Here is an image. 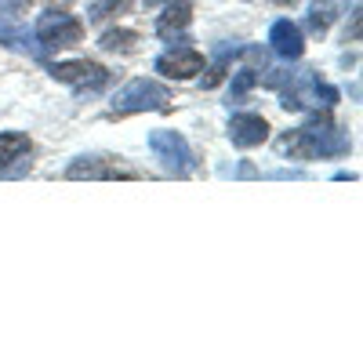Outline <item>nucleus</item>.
<instances>
[{
    "label": "nucleus",
    "mask_w": 363,
    "mask_h": 363,
    "mask_svg": "<svg viewBox=\"0 0 363 363\" xmlns=\"http://www.w3.org/2000/svg\"><path fill=\"white\" fill-rule=\"evenodd\" d=\"M277 149H280V157H291V160H335L349 153V138L327 116H316L309 124L287 131Z\"/></svg>",
    "instance_id": "nucleus-1"
},
{
    "label": "nucleus",
    "mask_w": 363,
    "mask_h": 363,
    "mask_svg": "<svg viewBox=\"0 0 363 363\" xmlns=\"http://www.w3.org/2000/svg\"><path fill=\"white\" fill-rule=\"evenodd\" d=\"M342 95L335 84H327L316 69H306L298 73L287 87H284V109H330Z\"/></svg>",
    "instance_id": "nucleus-2"
},
{
    "label": "nucleus",
    "mask_w": 363,
    "mask_h": 363,
    "mask_svg": "<svg viewBox=\"0 0 363 363\" xmlns=\"http://www.w3.org/2000/svg\"><path fill=\"white\" fill-rule=\"evenodd\" d=\"M149 153H153V160L174 174V178H186L196 171V153H193V145L186 142V135H178V131H167V128H157L153 135H149Z\"/></svg>",
    "instance_id": "nucleus-3"
},
{
    "label": "nucleus",
    "mask_w": 363,
    "mask_h": 363,
    "mask_svg": "<svg viewBox=\"0 0 363 363\" xmlns=\"http://www.w3.org/2000/svg\"><path fill=\"white\" fill-rule=\"evenodd\" d=\"M167 102H171V87H164L160 80L138 77V80H128L116 91L109 109L116 116H131V113H145V109H167Z\"/></svg>",
    "instance_id": "nucleus-4"
},
{
    "label": "nucleus",
    "mask_w": 363,
    "mask_h": 363,
    "mask_svg": "<svg viewBox=\"0 0 363 363\" xmlns=\"http://www.w3.org/2000/svg\"><path fill=\"white\" fill-rule=\"evenodd\" d=\"M33 37L48 51H66V48H77L84 40V22L69 11H44L33 22Z\"/></svg>",
    "instance_id": "nucleus-5"
},
{
    "label": "nucleus",
    "mask_w": 363,
    "mask_h": 363,
    "mask_svg": "<svg viewBox=\"0 0 363 363\" xmlns=\"http://www.w3.org/2000/svg\"><path fill=\"white\" fill-rule=\"evenodd\" d=\"M51 77L62 80V84H77V95H95V91H102L109 84V69L99 66V62H87V58L51 66Z\"/></svg>",
    "instance_id": "nucleus-6"
},
{
    "label": "nucleus",
    "mask_w": 363,
    "mask_h": 363,
    "mask_svg": "<svg viewBox=\"0 0 363 363\" xmlns=\"http://www.w3.org/2000/svg\"><path fill=\"white\" fill-rule=\"evenodd\" d=\"M153 69H157L160 77H167V80H193V77L203 69V55H200L196 48H189V44H174L171 51H164V55L157 58Z\"/></svg>",
    "instance_id": "nucleus-7"
},
{
    "label": "nucleus",
    "mask_w": 363,
    "mask_h": 363,
    "mask_svg": "<svg viewBox=\"0 0 363 363\" xmlns=\"http://www.w3.org/2000/svg\"><path fill=\"white\" fill-rule=\"evenodd\" d=\"M269 138V120L262 113H233L229 120V142L236 149H255Z\"/></svg>",
    "instance_id": "nucleus-8"
},
{
    "label": "nucleus",
    "mask_w": 363,
    "mask_h": 363,
    "mask_svg": "<svg viewBox=\"0 0 363 363\" xmlns=\"http://www.w3.org/2000/svg\"><path fill=\"white\" fill-rule=\"evenodd\" d=\"M66 178L80 182V178H138V174L131 167H120L116 160H106V157H80L66 167Z\"/></svg>",
    "instance_id": "nucleus-9"
},
{
    "label": "nucleus",
    "mask_w": 363,
    "mask_h": 363,
    "mask_svg": "<svg viewBox=\"0 0 363 363\" xmlns=\"http://www.w3.org/2000/svg\"><path fill=\"white\" fill-rule=\"evenodd\" d=\"M269 44H272V51H277L280 58H301L306 55V37H301V29L291 22V18H280V22H272V29H269Z\"/></svg>",
    "instance_id": "nucleus-10"
},
{
    "label": "nucleus",
    "mask_w": 363,
    "mask_h": 363,
    "mask_svg": "<svg viewBox=\"0 0 363 363\" xmlns=\"http://www.w3.org/2000/svg\"><path fill=\"white\" fill-rule=\"evenodd\" d=\"M29 153H33V142H29L26 131H0V174L11 164L26 160Z\"/></svg>",
    "instance_id": "nucleus-11"
},
{
    "label": "nucleus",
    "mask_w": 363,
    "mask_h": 363,
    "mask_svg": "<svg viewBox=\"0 0 363 363\" xmlns=\"http://www.w3.org/2000/svg\"><path fill=\"white\" fill-rule=\"evenodd\" d=\"M193 22V8L186 4V0H178V4H171L160 18H157V37H164V40H171L174 33H182Z\"/></svg>",
    "instance_id": "nucleus-12"
},
{
    "label": "nucleus",
    "mask_w": 363,
    "mask_h": 363,
    "mask_svg": "<svg viewBox=\"0 0 363 363\" xmlns=\"http://www.w3.org/2000/svg\"><path fill=\"white\" fill-rule=\"evenodd\" d=\"M335 15H338V0H316V4L309 8V29L316 37H323L327 26L335 22Z\"/></svg>",
    "instance_id": "nucleus-13"
},
{
    "label": "nucleus",
    "mask_w": 363,
    "mask_h": 363,
    "mask_svg": "<svg viewBox=\"0 0 363 363\" xmlns=\"http://www.w3.org/2000/svg\"><path fill=\"white\" fill-rule=\"evenodd\" d=\"M258 80H262L258 69H240V73L233 77V87H229V106H233V102H244V95H247Z\"/></svg>",
    "instance_id": "nucleus-14"
},
{
    "label": "nucleus",
    "mask_w": 363,
    "mask_h": 363,
    "mask_svg": "<svg viewBox=\"0 0 363 363\" xmlns=\"http://www.w3.org/2000/svg\"><path fill=\"white\" fill-rule=\"evenodd\" d=\"M135 40H138V33H131V29H109V33H102L99 48L102 51H128Z\"/></svg>",
    "instance_id": "nucleus-15"
},
{
    "label": "nucleus",
    "mask_w": 363,
    "mask_h": 363,
    "mask_svg": "<svg viewBox=\"0 0 363 363\" xmlns=\"http://www.w3.org/2000/svg\"><path fill=\"white\" fill-rule=\"evenodd\" d=\"M120 11H128L124 0H95V4L87 8V18H91V22H102V18H113V15H120Z\"/></svg>",
    "instance_id": "nucleus-16"
},
{
    "label": "nucleus",
    "mask_w": 363,
    "mask_h": 363,
    "mask_svg": "<svg viewBox=\"0 0 363 363\" xmlns=\"http://www.w3.org/2000/svg\"><path fill=\"white\" fill-rule=\"evenodd\" d=\"M258 171L251 167V164H240V171H236V178H255Z\"/></svg>",
    "instance_id": "nucleus-17"
},
{
    "label": "nucleus",
    "mask_w": 363,
    "mask_h": 363,
    "mask_svg": "<svg viewBox=\"0 0 363 363\" xmlns=\"http://www.w3.org/2000/svg\"><path fill=\"white\" fill-rule=\"evenodd\" d=\"M164 4V0H145V8H160Z\"/></svg>",
    "instance_id": "nucleus-18"
},
{
    "label": "nucleus",
    "mask_w": 363,
    "mask_h": 363,
    "mask_svg": "<svg viewBox=\"0 0 363 363\" xmlns=\"http://www.w3.org/2000/svg\"><path fill=\"white\" fill-rule=\"evenodd\" d=\"M51 4H69V0H51Z\"/></svg>",
    "instance_id": "nucleus-19"
}]
</instances>
